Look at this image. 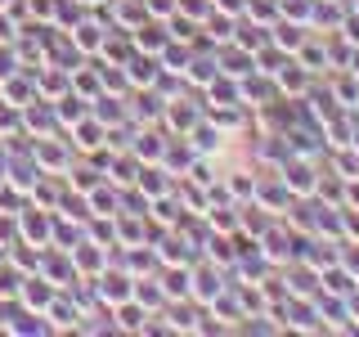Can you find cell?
<instances>
[{
    "label": "cell",
    "instance_id": "cell-2",
    "mask_svg": "<svg viewBox=\"0 0 359 337\" xmlns=\"http://www.w3.org/2000/svg\"><path fill=\"white\" fill-rule=\"evenodd\" d=\"M104 297H112V301H117V297H126V288H121V279H104Z\"/></svg>",
    "mask_w": 359,
    "mask_h": 337
},
{
    "label": "cell",
    "instance_id": "cell-1",
    "mask_svg": "<svg viewBox=\"0 0 359 337\" xmlns=\"http://www.w3.org/2000/svg\"><path fill=\"white\" fill-rule=\"evenodd\" d=\"M117 324H121V329H140V324H144V310L140 306H121L117 310Z\"/></svg>",
    "mask_w": 359,
    "mask_h": 337
},
{
    "label": "cell",
    "instance_id": "cell-3",
    "mask_svg": "<svg viewBox=\"0 0 359 337\" xmlns=\"http://www.w3.org/2000/svg\"><path fill=\"white\" fill-rule=\"evenodd\" d=\"M0 297H14V275H0Z\"/></svg>",
    "mask_w": 359,
    "mask_h": 337
}]
</instances>
